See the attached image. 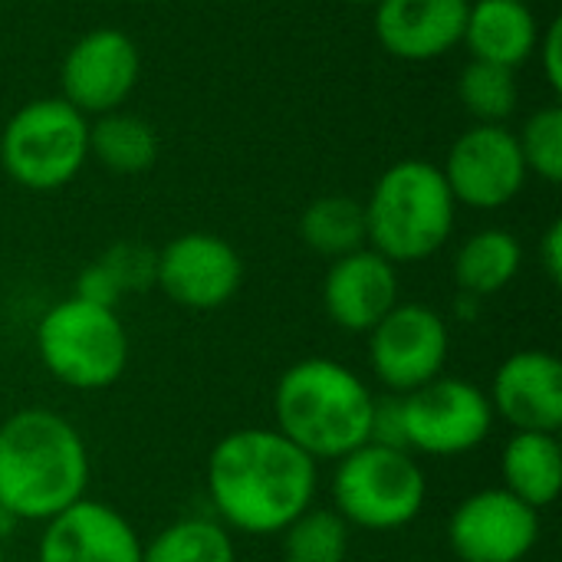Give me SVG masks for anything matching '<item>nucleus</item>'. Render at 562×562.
<instances>
[{"label": "nucleus", "instance_id": "1", "mask_svg": "<svg viewBox=\"0 0 562 562\" xmlns=\"http://www.w3.org/2000/svg\"><path fill=\"white\" fill-rule=\"evenodd\" d=\"M316 484L319 464L277 428H237L204 464L214 520L244 537H280L313 507Z\"/></svg>", "mask_w": 562, "mask_h": 562}, {"label": "nucleus", "instance_id": "2", "mask_svg": "<svg viewBox=\"0 0 562 562\" xmlns=\"http://www.w3.org/2000/svg\"><path fill=\"white\" fill-rule=\"evenodd\" d=\"M89 487V448L79 428L49 408H20L0 422V507L16 524H46Z\"/></svg>", "mask_w": 562, "mask_h": 562}, {"label": "nucleus", "instance_id": "3", "mask_svg": "<svg viewBox=\"0 0 562 562\" xmlns=\"http://www.w3.org/2000/svg\"><path fill=\"white\" fill-rule=\"evenodd\" d=\"M375 392L336 359L293 362L273 389V422L316 464L339 461L369 441Z\"/></svg>", "mask_w": 562, "mask_h": 562}, {"label": "nucleus", "instance_id": "4", "mask_svg": "<svg viewBox=\"0 0 562 562\" xmlns=\"http://www.w3.org/2000/svg\"><path fill=\"white\" fill-rule=\"evenodd\" d=\"M366 207V247L398 263L435 257L454 234L458 201L438 165L405 158L389 165L372 184Z\"/></svg>", "mask_w": 562, "mask_h": 562}, {"label": "nucleus", "instance_id": "5", "mask_svg": "<svg viewBox=\"0 0 562 562\" xmlns=\"http://www.w3.org/2000/svg\"><path fill=\"white\" fill-rule=\"evenodd\" d=\"M43 369L72 392L112 389L128 366V333L115 310L66 296L53 303L33 333Z\"/></svg>", "mask_w": 562, "mask_h": 562}, {"label": "nucleus", "instance_id": "6", "mask_svg": "<svg viewBox=\"0 0 562 562\" xmlns=\"http://www.w3.org/2000/svg\"><path fill=\"white\" fill-rule=\"evenodd\" d=\"M428 501V477L412 451L366 441L336 461L333 510L352 530L392 533L415 524Z\"/></svg>", "mask_w": 562, "mask_h": 562}, {"label": "nucleus", "instance_id": "7", "mask_svg": "<svg viewBox=\"0 0 562 562\" xmlns=\"http://www.w3.org/2000/svg\"><path fill=\"white\" fill-rule=\"evenodd\" d=\"M89 161V119L63 95L20 105L0 132L3 175L36 194L66 188Z\"/></svg>", "mask_w": 562, "mask_h": 562}, {"label": "nucleus", "instance_id": "8", "mask_svg": "<svg viewBox=\"0 0 562 562\" xmlns=\"http://www.w3.org/2000/svg\"><path fill=\"white\" fill-rule=\"evenodd\" d=\"M405 448L428 458H461L481 448L494 431V408L481 385L438 375L428 385L398 395Z\"/></svg>", "mask_w": 562, "mask_h": 562}, {"label": "nucleus", "instance_id": "9", "mask_svg": "<svg viewBox=\"0 0 562 562\" xmlns=\"http://www.w3.org/2000/svg\"><path fill=\"white\" fill-rule=\"evenodd\" d=\"M451 352V329L445 316L425 303H398L369 333L372 375L392 392L408 395L445 375Z\"/></svg>", "mask_w": 562, "mask_h": 562}, {"label": "nucleus", "instance_id": "10", "mask_svg": "<svg viewBox=\"0 0 562 562\" xmlns=\"http://www.w3.org/2000/svg\"><path fill=\"white\" fill-rule=\"evenodd\" d=\"M454 201L474 211H497L517 201L530 171L524 165L517 132L507 125H471L448 148L438 165Z\"/></svg>", "mask_w": 562, "mask_h": 562}, {"label": "nucleus", "instance_id": "11", "mask_svg": "<svg viewBox=\"0 0 562 562\" xmlns=\"http://www.w3.org/2000/svg\"><path fill=\"white\" fill-rule=\"evenodd\" d=\"M155 286L181 310L211 313L240 293L244 260L231 240L207 231H188L158 250Z\"/></svg>", "mask_w": 562, "mask_h": 562}, {"label": "nucleus", "instance_id": "12", "mask_svg": "<svg viewBox=\"0 0 562 562\" xmlns=\"http://www.w3.org/2000/svg\"><path fill=\"white\" fill-rule=\"evenodd\" d=\"M142 79V53L135 40L115 26L82 33L63 56L59 89L63 99L86 119L122 109Z\"/></svg>", "mask_w": 562, "mask_h": 562}, {"label": "nucleus", "instance_id": "13", "mask_svg": "<svg viewBox=\"0 0 562 562\" xmlns=\"http://www.w3.org/2000/svg\"><path fill=\"white\" fill-rule=\"evenodd\" d=\"M540 540V510L504 487L464 497L448 520V543L461 562H524Z\"/></svg>", "mask_w": 562, "mask_h": 562}, {"label": "nucleus", "instance_id": "14", "mask_svg": "<svg viewBox=\"0 0 562 562\" xmlns=\"http://www.w3.org/2000/svg\"><path fill=\"white\" fill-rule=\"evenodd\" d=\"M398 303V270L372 247L352 250L329 263L323 280V310L342 333L369 336Z\"/></svg>", "mask_w": 562, "mask_h": 562}, {"label": "nucleus", "instance_id": "15", "mask_svg": "<svg viewBox=\"0 0 562 562\" xmlns=\"http://www.w3.org/2000/svg\"><path fill=\"white\" fill-rule=\"evenodd\" d=\"M36 562H142V537L112 504L82 497L43 524Z\"/></svg>", "mask_w": 562, "mask_h": 562}, {"label": "nucleus", "instance_id": "16", "mask_svg": "<svg viewBox=\"0 0 562 562\" xmlns=\"http://www.w3.org/2000/svg\"><path fill=\"white\" fill-rule=\"evenodd\" d=\"M494 418L514 431L557 435L562 428V362L547 349H520L507 356L491 382Z\"/></svg>", "mask_w": 562, "mask_h": 562}, {"label": "nucleus", "instance_id": "17", "mask_svg": "<svg viewBox=\"0 0 562 562\" xmlns=\"http://www.w3.org/2000/svg\"><path fill=\"white\" fill-rule=\"evenodd\" d=\"M471 0H379L375 36L405 63H431L458 49Z\"/></svg>", "mask_w": 562, "mask_h": 562}, {"label": "nucleus", "instance_id": "18", "mask_svg": "<svg viewBox=\"0 0 562 562\" xmlns=\"http://www.w3.org/2000/svg\"><path fill=\"white\" fill-rule=\"evenodd\" d=\"M537 40H540V23L530 3L474 0L468 7L461 43L471 49V59L517 69L537 53Z\"/></svg>", "mask_w": 562, "mask_h": 562}, {"label": "nucleus", "instance_id": "19", "mask_svg": "<svg viewBox=\"0 0 562 562\" xmlns=\"http://www.w3.org/2000/svg\"><path fill=\"white\" fill-rule=\"evenodd\" d=\"M504 491L533 510L557 504L562 491V445L557 435L517 431L501 454Z\"/></svg>", "mask_w": 562, "mask_h": 562}, {"label": "nucleus", "instance_id": "20", "mask_svg": "<svg viewBox=\"0 0 562 562\" xmlns=\"http://www.w3.org/2000/svg\"><path fill=\"white\" fill-rule=\"evenodd\" d=\"M520 267H524V244L504 227H487V231L471 234L458 247L454 283H458V293L487 300L507 290L517 280Z\"/></svg>", "mask_w": 562, "mask_h": 562}, {"label": "nucleus", "instance_id": "21", "mask_svg": "<svg viewBox=\"0 0 562 562\" xmlns=\"http://www.w3.org/2000/svg\"><path fill=\"white\" fill-rule=\"evenodd\" d=\"M89 158L112 175H142L158 161V132L132 112H105L89 122Z\"/></svg>", "mask_w": 562, "mask_h": 562}, {"label": "nucleus", "instance_id": "22", "mask_svg": "<svg viewBox=\"0 0 562 562\" xmlns=\"http://www.w3.org/2000/svg\"><path fill=\"white\" fill-rule=\"evenodd\" d=\"M300 240L326 260L366 247V207L349 194H323L300 214Z\"/></svg>", "mask_w": 562, "mask_h": 562}, {"label": "nucleus", "instance_id": "23", "mask_svg": "<svg viewBox=\"0 0 562 562\" xmlns=\"http://www.w3.org/2000/svg\"><path fill=\"white\" fill-rule=\"evenodd\" d=\"M142 562H237V547L221 520L181 517L142 543Z\"/></svg>", "mask_w": 562, "mask_h": 562}, {"label": "nucleus", "instance_id": "24", "mask_svg": "<svg viewBox=\"0 0 562 562\" xmlns=\"http://www.w3.org/2000/svg\"><path fill=\"white\" fill-rule=\"evenodd\" d=\"M458 99L477 125H507L520 105L517 69L471 59L458 76Z\"/></svg>", "mask_w": 562, "mask_h": 562}, {"label": "nucleus", "instance_id": "25", "mask_svg": "<svg viewBox=\"0 0 562 562\" xmlns=\"http://www.w3.org/2000/svg\"><path fill=\"white\" fill-rule=\"evenodd\" d=\"M283 562H346L352 527L329 507H310L283 533Z\"/></svg>", "mask_w": 562, "mask_h": 562}, {"label": "nucleus", "instance_id": "26", "mask_svg": "<svg viewBox=\"0 0 562 562\" xmlns=\"http://www.w3.org/2000/svg\"><path fill=\"white\" fill-rule=\"evenodd\" d=\"M524 165L530 175L543 178L547 184L562 181V109L560 105H543L537 109L527 122L524 132L517 135Z\"/></svg>", "mask_w": 562, "mask_h": 562}, {"label": "nucleus", "instance_id": "27", "mask_svg": "<svg viewBox=\"0 0 562 562\" xmlns=\"http://www.w3.org/2000/svg\"><path fill=\"white\" fill-rule=\"evenodd\" d=\"M102 267L115 277L122 296L128 293H142L155 286V263H158V250L135 244V240H119L112 244L102 257Z\"/></svg>", "mask_w": 562, "mask_h": 562}, {"label": "nucleus", "instance_id": "28", "mask_svg": "<svg viewBox=\"0 0 562 562\" xmlns=\"http://www.w3.org/2000/svg\"><path fill=\"white\" fill-rule=\"evenodd\" d=\"M72 296L95 303V306H109V310H119V303H122V290H119L115 277L102 267V260H92L79 270Z\"/></svg>", "mask_w": 562, "mask_h": 562}, {"label": "nucleus", "instance_id": "29", "mask_svg": "<svg viewBox=\"0 0 562 562\" xmlns=\"http://www.w3.org/2000/svg\"><path fill=\"white\" fill-rule=\"evenodd\" d=\"M537 56H540V69L550 89L562 92V20H553L547 30H540Z\"/></svg>", "mask_w": 562, "mask_h": 562}, {"label": "nucleus", "instance_id": "30", "mask_svg": "<svg viewBox=\"0 0 562 562\" xmlns=\"http://www.w3.org/2000/svg\"><path fill=\"white\" fill-rule=\"evenodd\" d=\"M540 267L550 277V283L562 280V221H553L540 240Z\"/></svg>", "mask_w": 562, "mask_h": 562}, {"label": "nucleus", "instance_id": "31", "mask_svg": "<svg viewBox=\"0 0 562 562\" xmlns=\"http://www.w3.org/2000/svg\"><path fill=\"white\" fill-rule=\"evenodd\" d=\"M484 300H474V296H468V293H461V300L454 303V313L461 316V319H474L477 316V306H481Z\"/></svg>", "mask_w": 562, "mask_h": 562}, {"label": "nucleus", "instance_id": "32", "mask_svg": "<svg viewBox=\"0 0 562 562\" xmlns=\"http://www.w3.org/2000/svg\"><path fill=\"white\" fill-rule=\"evenodd\" d=\"M16 527H20V524H16V520H13V517H10V514L0 507V543H3V540H7V537L16 530Z\"/></svg>", "mask_w": 562, "mask_h": 562}, {"label": "nucleus", "instance_id": "33", "mask_svg": "<svg viewBox=\"0 0 562 562\" xmlns=\"http://www.w3.org/2000/svg\"><path fill=\"white\" fill-rule=\"evenodd\" d=\"M342 3H356V7H375L379 0H342Z\"/></svg>", "mask_w": 562, "mask_h": 562}, {"label": "nucleus", "instance_id": "34", "mask_svg": "<svg viewBox=\"0 0 562 562\" xmlns=\"http://www.w3.org/2000/svg\"><path fill=\"white\" fill-rule=\"evenodd\" d=\"M0 562H7V560H3V543H0Z\"/></svg>", "mask_w": 562, "mask_h": 562}, {"label": "nucleus", "instance_id": "35", "mask_svg": "<svg viewBox=\"0 0 562 562\" xmlns=\"http://www.w3.org/2000/svg\"><path fill=\"white\" fill-rule=\"evenodd\" d=\"M520 3H533V0H520Z\"/></svg>", "mask_w": 562, "mask_h": 562}]
</instances>
